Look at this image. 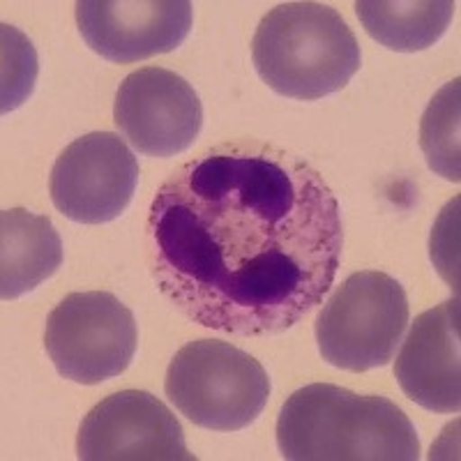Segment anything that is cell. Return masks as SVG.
<instances>
[{"label":"cell","instance_id":"obj_1","mask_svg":"<svg viewBox=\"0 0 461 461\" xmlns=\"http://www.w3.org/2000/svg\"><path fill=\"white\" fill-rule=\"evenodd\" d=\"M341 249L330 185L273 143L199 152L164 180L148 212L146 257L162 295L226 335L294 328L335 284Z\"/></svg>","mask_w":461,"mask_h":461},{"label":"cell","instance_id":"obj_2","mask_svg":"<svg viewBox=\"0 0 461 461\" xmlns=\"http://www.w3.org/2000/svg\"><path fill=\"white\" fill-rule=\"evenodd\" d=\"M277 447L291 461H415L420 440L406 413L378 394L314 383L284 403Z\"/></svg>","mask_w":461,"mask_h":461},{"label":"cell","instance_id":"obj_3","mask_svg":"<svg viewBox=\"0 0 461 461\" xmlns=\"http://www.w3.org/2000/svg\"><path fill=\"white\" fill-rule=\"evenodd\" d=\"M252 60L267 88L314 102L351 84L362 53L348 23L330 5L284 3L258 23Z\"/></svg>","mask_w":461,"mask_h":461},{"label":"cell","instance_id":"obj_4","mask_svg":"<svg viewBox=\"0 0 461 461\" xmlns=\"http://www.w3.org/2000/svg\"><path fill=\"white\" fill-rule=\"evenodd\" d=\"M270 390V378L257 357L215 339L183 346L164 381L173 406L210 431H240L257 422Z\"/></svg>","mask_w":461,"mask_h":461},{"label":"cell","instance_id":"obj_5","mask_svg":"<svg viewBox=\"0 0 461 461\" xmlns=\"http://www.w3.org/2000/svg\"><path fill=\"white\" fill-rule=\"evenodd\" d=\"M409 298L385 273L351 275L316 319V341L328 365L346 372L385 367L397 353L409 325Z\"/></svg>","mask_w":461,"mask_h":461},{"label":"cell","instance_id":"obj_6","mask_svg":"<svg viewBox=\"0 0 461 461\" xmlns=\"http://www.w3.org/2000/svg\"><path fill=\"white\" fill-rule=\"evenodd\" d=\"M134 314L106 291L72 294L49 314L44 346L63 378L97 385L121 376L134 360Z\"/></svg>","mask_w":461,"mask_h":461},{"label":"cell","instance_id":"obj_7","mask_svg":"<svg viewBox=\"0 0 461 461\" xmlns=\"http://www.w3.org/2000/svg\"><path fill=\"white\" fill-rule=\"evenodd\" d=\"M137 185V158L113 131H93L69 143L49 180L53 205L79 224L118 220L131 203Z\"/></svg>","mask_w":461,"mask_h":461},{"label":"cell","instance_id":"obj_8","mask_svg":"<svg viewBox=\"0 0 461 461\" xmlns=\"http://www.w3.org/2000/svg\"><path fill=\"white\" fill-rule=\"evenodd\" d=\"M77 455L84 461H196L176 415L143 390L102 399L81 422Z\"/></svg>","mask_w":461,"mask_h":461},{"label":"cell","instance_id":"obj_9","mask_svg":"<svg viewBox=\"0 0 461 461\" xmlns=\"http://www.w3.org/2000/svg\"><path fill=\"white\" fill-rule=\"evenodd\" d=\"M113 122L141 155L173 158L199 137L203 106L180 74L143 68L131 72L115 93Z\"/></svg>","mask_w":461,"mask_h":461},{"label":"cell","instance_id":"obj_10","mask_svg":"<svg viewBox=\"0 0 461 461\" xmlns=\"http://www.w3.org/2000/svg\"><path fill=\"white\" fill-rule=\"evenodd\" d=\"M79 32L111 63H139L178 49L192 31L187 0H81Z\"/></svg>","mask_w":461,"mask_h":461},{"label":"cell","instance_id":"obj_11","mask_svg":"<svg viewBox=\"0 0 461 461\" xmlns=\"http://www.w3.org/2000/svg\"><path fill=\"white\" fill-rule=\"evenodd\" d=\"M459 300L452 298L415 319L394 362L403 394L434 413H459Z\"/></svg>","mask_w":461,"mask_h":461},{"label":"cell","instance_id":"obj_12","mask_svg":"<svg viewBox=\"0 0 461 461\" xmlns=\"http://www.w3.org/2000/svg\"><path fill=\"white\" fill-rule=\"evenodd\" d=\"M63 266V240L51 220L23 208L0 212V295L31 294Z\"/></svg>","mask_w":461,"mask_h":461},{"label":"cell","instance_id":"obj_13","mask_svg":"<svg viewBox=\"0 0 461 461\" xmlns=\"http://www.w3.org/2000/svg\"><path fill=\"white\" fill-rule=\"evenodd\" d=\"M456 3L450 0H362L356 12L367 35L390 51L415 53L446 35Z\"/></svg>","mask_w":461,"mask_h":461},{"label":"cell","instance_id":"obj_14","mask_svg":"<svg viewBox=\"0 0 461 461\" xmlns=\"http://www.w3.org/2000/svg\"><path fill=\"white\" fill-rule=\"evenodd\" d=\"M459 79L446 84L427 106L420 122V148L440 178L459 183Z\"/></svg>","mask_w":461,"mask_h":461}]
</instances>
